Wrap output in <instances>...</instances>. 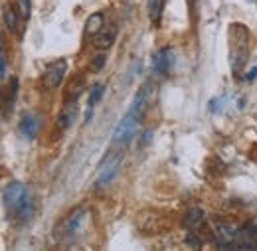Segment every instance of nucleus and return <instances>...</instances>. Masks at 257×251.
<instances>
[{
    "label": "nucleus",
    "instance_id": "f257e3e1",
    "mask_svg": "<svg viewBox=\"0 0 257 251\" xmlns=\"http://www.w3.org/2000/svg\"><path fill=\"white\" fill-rule=\"evenodd\" d=\"M2 202H4V208L10 212V216L18 221H28L34 214V204L32 198L28 194V188L14 180L10 184L4 186L2 192Z\"/></svg>",
    "mask_w": 257,
    "mask_h": 251
},
{
    "label": "nucleus",
    "instance_id": "f03ea898",
    "mask_svg": "<svg viewBox=\"0 0 257 251\" xmlns=\"http://www.w3.org/2000/svg\"><path fill=\"white\" fill-rule=\"evenodd\" d=\"M249 58V30L243 24L229 26V63L233 73H239Z\"/></svg>",
    "mask_w": 257,
    "mask_h": 251
},
{
    "label": "nucleus",
    "instance_id": "7ed1b4c3",
    "mask_svg": "<svg viewBox=\"0 0 257 251\" xmlns=\"http://www.w3.org/2000/svg\"><path fill=\"white\" fill-rule=\"evenodd\" d=\"M87 221H91V212L87 208H75V210H71L64 218V221L58 225L56 237L60 241H64V243L75 241L79 237V233H83Z\"/></svg>",
    "mask_w": 257,
    "mask_h": 251
},
{
    "label": "nucleus",
    "instance_id": "20e7f679",
    "mask_svg": "<svg viewBox=\"0 0 257 251\" xmlns=\"http://www.w3.org/2000/svg\"><path fill=\"white\" fill-rule=\"evenodd\" d=\"M155 95H157V85H155V81H145V83L141 85V89L137 91V95H135L133 105H131L128 111H131L139 121H143L145 115H147V111L151 109V105H153V101H155Z\"/></svg>",
    "mask_w": 257,
    "mask_h": 251
},
{
    "label": "nucleus",
    "instance_id": "39448f33",
    "mask_svg": "<svg viewBox=\"0 0 257 251\" xmlns=\"http://www.w3.org/2000/svg\"><path fill=\"white\" fill-rule=\"evenodd\" d=\"M121 160H123V153H115V155H109V157L103 158V162H101V166H99L95 176L97 188L107 186L115 178V174H117V170L121 166Z\"/></svg>",
    "mask_w": 257,
    "mask_h": 251
},
{
    "label": "nucleus",
    "instance_id": "423d86ee",
    "mask_svg": "<svg viewBox=\"0 0 257 251\" xmlns=\"http://www.w3.org/2000/svg\"><path fill=\"white\" fill-rule=\"evenodd\" d=\"M139 123H141V121H139L131 111H127V115L117 123L115 131H113V143H115V145H127L128 141L137 135Z\"/></svg>",
    "mask_w": 257,
    "mask_h": 251
},
{
    "label": "nucleus",
    "instance_id": "0eeeda50",
    "mask_svg": "<svg viewBox=\"0 0 257 251\" xmlns=\"http://www.w3.org/2000/svg\"><path fill=\"white\" fill-rule=\"evenodd\" d=\"M65 71H67V62L65 60H56L46 67V73L42 77V85L46 89H56L65 77Z\"/></svg>",
    "mask_w": 257,
    "mask_h": 251
},
{
    "label": "nucleus",
    "instance_id": "6e6552de",
    "mask_svg": "<svg viewBox=\"0 0 257 251\" xmlns=\"http://www.w3.org/2000/svg\"><path fill=\"white\" fill-rule=\"evenodd\" d=\"M117 40V24L111 22V24H105L101 30L93 36V46L97 50H109Z\"/></svg>",
    "mask_w": 257,
    "mask_h": 251
},
{
    "label": "nucleus",
    "instance_id": "1a4fd4ad",
    "mask_svg": "<svg viewBox=\"0 0 257 251\" xmlns=\"http://www.w3.org/2000/svg\"><path fill=\"white\" fill-rule=\"evenodd\" d=\"M172 63H174V50L172 48H162L159 52H155V56H153V69L159 75H166L170 71Z\"/></svg>",
    "mask_w": 257,
    "mask_h": 251
},
{
    "label": "nucleus",
    "instance_id": "9d476101",
    "mask_svg": "<svg viewBox=\"0 0 257 251\" xmlns=\"http://www.w3.org/2000/svg\"><path fill=\"white\" fill-rule=\"evenodd\" d=\"M75 117H77V101L73 99V101H69L64 109L60 111V115H58V119H56V127H58L60 131H67L69 127H73Z\"/></svg>",
    "mask_w": 257,
    "mask_h": 251
},
{
    "label": "nucleus",
    "instance_id": "9b49d317",
    "mask_svg": "<svg viewBox=\"0 0 257 251\" xmlns=\"http://www.w3.org/2000/svg\"><path fill=\"white\" fill-rule=\"evenodd\" d=\"M18 131H20V135H22L24 139L32 141V139H36V135H38V131H40V119H38L34 113H26V115L20 119Z\"/></svg>",
    "mask_w": 257,
    "mask_h": 251
},
{
    "label": "nucleus",
    "instance_id": "f8f14e48",
    "mask_svg": "<svg viewBox=\"0 0 257 251\" xmlns=\"http://www.w3.org/2000/svg\"><path fill=\"white\" fill-rule=\"evenodd\" d=\"M18 8L14 10L10 4H4L2 6V20H4V26L8 28V30L12 32V34H18Z\"/></svg>",
    "mask_w": 257,
    "mask_h": 251
},
{
    "label": "nucleus",
    "instance_id": "ddd939ff",
    "mask_svg": "<svg viewBox=\"0 0 257 251\" xmlns=\"http://www.w3.org/2000/svg\"><path fill=\"white\" fill-rule=\"evenodd\" d=\"M164 4H166V0H149V20L155 28L161 24Z\"/></svg>",
    "mask_w": 257,
    "mask_h": 251
},
{
    "label": "nucleus",
    "instance_id": "4468645a",
    "mask_svg": "<svg viewBox=\"0 0 257 251\" xmlns=\"http://www.w3.org/2000/svg\"><path fill=\"white\" fill-rule=\"evenodd\" d=\"M105 24H107V22H105V14H103V12H95V14L89 16V20H87V24H85V34H89V36L93 38Z\"/></svg>",
    "mask_w": 257,
    "mask_h": 251
},
{
    "label": "nucleus",
    "instance_id": "2eb2a0df",
    "mask_svg": "<svg viewBox=\"0 0 257 251\" xmlns=\"http://www.w3.org/2000/svg\"><path fill=\"white\" fill-rule=\"evenodd\" d=\"M16 93H18V77H10V91L4 95V115H8L12 111Z\"/></svg>",
    "mask_w": 257,
    "mask_h": 251
},
{
    "label": "nucleus",
    "instance_id": "dca6fc26",
    "mask_svg": "<svg viewBox=\"0 0 257 251\" xmlns=\"http://www.w3.org/2000/svg\"><path fill=\"white\" fill-rule=\"evenodd\" d=\"M204 220V210L202 208H190L188 212H186V216H184V225L188 227V229H192L196 225H200Z\"/></svg>",
    "mask_w": 257,
    "mask_h": 251
},
{
    "label": "nucleus",
    "instance_id": "f3484780",
    "mask_svg": "<svg viewBox=\"0 0 257 251\" xmlns=\"http://www.w3.org/2000/svg\"><path fill=\"white\" fill-rule=\"evenodd\" d=\"M105 93V85L103 83H95L89 91V99H87V107H95L97 103L101 101V97Z\"/></svg>",
    "mask_w": 257,
    "mask_h": 251
},
{
    "label": "nucleus",
    "instance_id": "a211bd4d",
    "mask_svg": "<svg viewBox=\"0 0 257 251\" xmlns=\"http://www.w3.org/2000/svg\"><path fill=\"white\" fill-rule=\"evenodd\" d=\"M16 8H18L20 16L24 20H28L30 14H32V0H16Z\"/></svg>",
    "mask_w": 257,
    "mask_h": 251
},
{
    "label": "nucleus",
    "instance_id": "6ab92c4d",
    "mask_svg": "<svg viewBox=\"0 0 257 251\" xmlns=\"http://www.w3.org/2000/svg\"><path fill=\"white\" fill-rule=\"evenodd\" d=\"M0 75H2V79L6 77V67H8V62H6V52H4V46H2V54H0Z\"/></svg>",
    "mask_w": 257,
    "mask_h": 251
},
{
    "label": "nucleus",
    "instance_id": "aec40b11",
    "mask_svg": "<svg viewBox=\"0 0 257 251\" xmlns=\"http://www.w3.org/2000/svg\"><path fill=\"white\" fill-rule=\"evenodd\" d=\"M91 67H93V71H101L103 67H105V56H97L95 60H93V63H91Z\"/></svg>",
    "mask_w": 257,
    "mask_h": 251
},
{
    "label": "nucleus",
    "instance_id": "412c9836",
    "mask_svg": "<svg viewBox=\"0 0 257 251\" xmlns=\"http://www.w3.org/2000/svg\"><path fill=\"white\" fill-rule=\"evenodd\" d=\"M153 135H155L153 129H147V131H145V135H143V139H141V147H143V149L153 141Z\"/></svg>",
    "mask_w": 257,
    "mask_h": 251
},
{
    "label": "nucleus",
    "instance_id": "4be33fe9",
    "mask_svg": "<svg viewBox=\"0 0 257 251\" xmlns=\"http://www.w3.org/2000/svg\"><path fill=\"white\" fill-rule=\"evenodd\" d=\"M255 77H257V67H253V69H251V71L245 75V81H253Z\"/></svg>",
    "mask_w": 257,
    "mask_h": 251
},
{
    "label": "nucleus",
    "instance_id": "5701e85b",
    "mask_svg": "<svg viewBox=\"0 0 257 251\" xmlns=\"http://www.w3.org/2000/svg\"><path fill=\"white\" fill-rule=\"evenodd\" d=\"M194 2H196V0H188V6H190V8H194Z\"/></svg>",
    "mask_w": 257,
    "mask_h": 251
}]
</instances>
